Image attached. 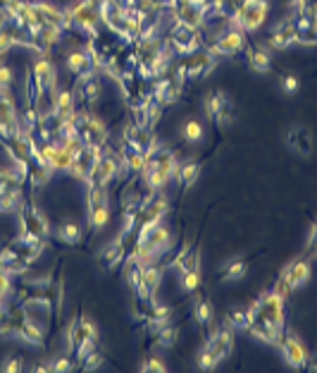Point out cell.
Here are the masks:
<instances>
[{
	"label": "cell",
	"mask_w": 317,
	"mask_h": 373,
	"mask_svg": "<svg viewBox=\"0 0 317 373\" xmlns=\"http://www.w3.org/2000/svg\"><path fill=\"white\" fill-rule=\"evenodd\" d=\"M277 347L281 349V357H284V362L291 366V369H303V366L308 364L310 352L306 347V342L296 333H281V340Z\"/></svg>",
	"instance_id": "obj_16"
},
{
	"label": "cell",
	"mask_w": 317,
	"mask_h": 373,
	"mask_svg": "<svg viewBox=\"0 0 317 373\" xmlns=\"http://www.w3.org/2000/svg\"><path fill=\"white\" fill-rule=\"evenodd\" d=\"M19 225H22L19 233L41 237V240H48V237H51V223H48L46 215L38 211L33 201H24V206L19 208Z\"/></svg>",
	"instance_id": "obj_13"
},
{
	"label": "cell",
	"mask_w": 317,
	"mask_h": 373,
	"mask_svg": "<svg viewBox=\"0 0 317 373\" xmlns=\"http://www.w3.org/2000/svg\"><path fill=\"white\" fill-rule=\"evenodd\" d=\"M103 93V81L98 79V72L91 74L88 79L79 81V96L86 101V103H98Z\"/></svg>",
	"instance_id": "obj_35"
},
{
	"label": "cell",
	"mask_w": 317,
	"mask_h": 373,
	"mask_svg": "<svg viewBox=\"0 0 317 373\" xmlns=\"http://www.w3.org/2000/svg\"><path fill=\"white\" fill-rule=\"evenodd\" d=\"M267 48L272 51H286L291 46H298V31L293 26V19L291 22H279L277 26L272 29V34L267 36Z\"/></svg>",
	"instance_id": "obj_23"
},
{
	"label": "cell",
	"mask_w": 317,
	"mask_h": 373,
	"mask_svg": "<svg viewBox=\"0 0 317 373\" xmlns=\"http://www.w3.org/2000/svg\"><path fill=\"white\" fill-rule=\"evenodd\" d=\"M203 106H205V115L212 120H217V115L224 111L227 106H229V98H227V93L224 91H210V93H205V101H203Z\"/></svg>",
	"instance_id": "obj_37"
},
{
	"label": "cell",
	"mask_w": 317,
	"mask_h": 373,
	"mask_svg": "<svg viewBox=\"0 0 317 373\" xmlns=\"http://www.w3.org/2000/svg\"><path fill=\"white\" fill-rule=\"evenodd\" d=\"M17 337L22 342H26V344H33V347H43V344H46V330H43V325H38L31 316H29V321L24 323V328L19 330Z\"/></svg>",
	"instance_id": "obj_34"
},
{
	"label": "cell",
	"mask_w": 317,
	"mask_h": 373,
	"mask_svg": "<svg viewBox=\"0 0 317 373\" xmlns=\"http://www.w3.org/2000/svg\"><path fill=\"white\" fill-rule=\"evenodd\" d=\"M232 347H234V328H229V325L224 323L222 328H217L215 333L208 337V342L203 344L201 354H198V369L201 371L217 369V366L232 354Z\"/></svg>",
	"instance_id": "obj_4"
},
{
	"label": "cell",
	"mask_w": 317,
	"mask_h": 373,
	"mask_svg": "<svg viewBox=\"0 0 317 373\" xmlns=\"http://www.w3.org/2000/svg\"><path fill=\"white\" fill-rule=\"evenodd\" d=\"M182 287H184V292H196V290L201 287V270L182 273Z\"/></svg>",
	"instance_id": "obj_47"
},
{
	"label": "cell",
	"mask_w": 317,
	"mask_h": 373,
	"mask_svg": "<svg viewBox=\"0 0 317 373\" xmlns=\"http://www.w3.org/2000/svg\"><path fill=\"white\" fill-rule=\"evenodd\" d=\"M53 371L55 373H67V371H72L74 369V362L70 357H58V359H53Z\"/></svg>",
	"instance_id": "obj_52"
},
{
	"label": "cell",
	"mask_w": 317,
	"mask_h": 373,
	"mask_svg": "<svg viewBox=\"0 0 317 373\" xmlns=\"http://www.w3.org/2000/svg\"><path fill=\"white\" fill-rule=\"evenodd\" d=\"M284 307H286V300L284 297H279L274 290L270 292H265L263 297H258L256 302H253V321H263L267 325H272V328L277 330H284Z\"/></svg>",
	"instance_id": "obj_8"
},
{
	"label": "cell",
	"mask_w": 317,
	"mask_h": 373,
	"mask_svg": "<svg viewBox=\"0 0 317 373\" xmlns=\"http://www.w3.org/2000/svg\"><path fill=\"white\" fill-rule=\"evenodd\" d=\"M65 65H67V70H70L74 77H77V81H84L88 79L91 74H95L98 70L93 67L91 63V56H88V51H70L67 53V58H65Z\"/></svg>",
	"instance_id": "obj_24"
},
{
	"label": "cell",
	"mask_w": 317,
	"mask_h": 373,
	"mask_svg": "<svg viewBox=\"0 0 317 373\" xmlns=\"http://www.w3.org/2000/svg\"><path fill=\"white\" fill-rule=\"evenodd\" d=\"M246 268H248V266H246L244 259H234L232 263H227L222 280H224V282H237V280H241V277L246 275Z\"/></svg>",
	"instance_id": "obj_45"
},
{
	"label": "cell",
	"mask_w": 317,
	"mask_h": 373,
	"mask_svg": "<svg viewBox=\"0 0 317 373\" xmlns=\"http://www.w3.org/2000/svg\"><path fill=\"white\" fill-rule=\"evenodd\" d=\"M62 31L60 26H48V24H43L41 29L33 34V41L38 44V48H41V53H51V48H55V46L60 44L62 41Z\"/></svg>",
	"instance_id": "obj_31"
},
{
	"label": "cell",
	"mask_w": 317,
	"mask_h": 373,
	"mask_svg": "<svg viewBox=\"0 0 317 373\" xmlns=\"http://www.w3.org/2000/svg\"><path fill=\"white\" fill-rule=\"evenodd\" d=\"M8 5H10V0H0V15H3V12L8 10Z\"/></svg>",
	"instance_id": "obj_56"
},
{
	"label": "cell",
	"mask_w": 317,
	"mask_h": 373,
	"mask_svg": "<svg viewBox=\"0 0 317 373\" xmlns=\"http://www.w3.org/2000/svg\"><path fill=\"white\" fill-rule=\"evenodd\" d=\"M201 170L203 165L198 160H186V163H179L177 173H175V180L182 185V189H191L196 185V180L201 178Z\"/></svg>",
	"instance_id": "obj_30"
},
{
	"label": "cell",
	"mask_w": 317,
	"mask_h": 373,
	"mask_svg": "<svg viewBox=\"0 0 317 373\" xmlns=\"http://www.w3.org/2000/svg\"><path fill=\"white\" fill-rule=\"evenodd\" d=\"M77 132H79V137L86 146H103V148L108 146L110 130L98 115L86 113V111H81V113L77 111Z\"/></svg>",
	"instance_id": "obj_9"
},
{
	"label": "cell",
	"mask_w": 317,
	"mask_h": 373,
	"mask_svg": "<svg viewBox=\"0 0 317 373\" xmlns=\"http://www.w3.org/2000/svg\"><path fill=\"white\" fill-rule=\"evenodd\" d=\"M298 89H301V81L296 74H284V77H281V91L284 93L293 96V93H298Z\"/></svg>",
	"instance_id": "obj_50"
},
{
	"label": "cell",
	"mask_w": 317,
	"mask_h": 373,
	"mask_svg": "<svg viewBox=\"0 0 317 373\" xmlns=\"http://www.w3.org/2000/svg\"><path fill=\"white\" fill-rule=\"evenodd\" d=\"M172 17H175L177 24H184L189 29H198L201 31L205 24H208V10L198 3H191V0H179V3L172 8Z\"/></svg>",
	"instance_id": "obj_15"
},
{
	"label": "cell",
	"mask_w": 317,
	"mask_h": 373,
	"mask_svg": "<svg viewBox=\"0 0 317 373\" xmlns=\"http://www.w3.org/2000/svg\"><path fill=\"white\" fill-rule=\"evenodd\" d=\"M81 371H95V369H100L103 366V354L98 349H93V352H88V354L81 359Z\"/></svg>",
	"instance_id": "obj_48"
},
{
	"label": "cell",
	"mask_w": 317,
	"mask_h": 373,
	"mask_svg": "<svg viewBox=\"0 0 317 373\" xmlns=\"http://www.w3.org/2000/svg\"><path fill=\"white\" fill-rule=\"evenodd\" d=\"M65 344L67 352L77 357V362H81L98 344V328H95V323L86 314L79 318L74 316L65 330Z\"/></svg>",
	"instance_id": "obj_3"
},
{
	"label": "cell",
	"mask_w": 317,
	"mask_h": 373,
	"mask_svg": "<svg viewBox=\"0 0 317 373\" xmlns=\"http://www.w3.org/2000/svg\"><path fill=\"white\" fill-rule=\"evenodd\" d=\"M203 134H205V130H203V125L198 120H186L184 122V127H182L184 141H189V144H198V141L203 139Z\"/></svg>",
	"instance_id": "obj_44"
},
{
	"label": "cell",
	"mask_w": 317,
	"mask_h": 373,
	"mask_svg": "<svg viewBox=\"0 0 317 373\" xmlns=\"http://www.w3.org/2000/svg\"><path fill=\"white\" fill-rule=\"evenodd\" d=\"M53 178V170L48 165H31V170H29V180L31 182V187L33 189H38V187H46L48 182H51Z\"/></svg>",
	"instance_id": "obj_43"
},
{
	"label": "cell",
	"mask_w": 317,
	"mask_h": 373,
	"mask_svg": "<svg viewBox=\"0 0 317 373\" xmlns=\"http://www.w3.org/2000/svg\"><path fill=\"white\" fill-rule=\"evenodd\" d=\"M306 369H308V371H313V373H317V354L308 357V364H306Z\"/></svg>",
	"instance_id": "obj_54"
},
{
	"label": "cell",
	"mask_w": 317,
	"mask_h": 373,
	"mask_svg": "<svg viewBox=\"0 0 317 373\" xmlns=\"http://www.w3.org/2000/svg\"><path fill=\"white\" fill-rule=\"evenodd\" d=\"M246 333H251V335L256 337V340H260V342L274 344V347H277L279 340H281V333H284V330L272 328V325H267V323H263V321H253L251 328H248Z\"/></svg>",
	"instance_id": "obj_33"
},
{
	"label": "cell",
	"mask_w": 317,
	"mask_h": 373,
	"mask_svg": "<svg viewBox=\"0 0 317 373\" xmlns=\"http://www.w3.org/2000/svg\"><path fill=\"white\" fill-rule=\"evenodd\" d=\"M212 304H210V300H205V297H198L196 300V304H194V318H196V323L198 325H210V321H212Z\"/></svg>",
	"instance_id": "obj_42"
},
{
	"label": "cell",
	"mask_w": 317,
	"mask_h": 373,
	"mask_svg": "<svg viewBox=\"0 0 317 373\" xmlns=\"http://www.w3.org/2000/svg\"><path fill=\"white\" fill-rule=\"evenodd\" d=\"M51 115L58 120V125L77 120V103H74V91L72 89L55 91V96L51 98Z\"/></svg>",
	"instance_id": "obj_21"
},
{
	"label": "cell",
	"mask_w": 317,
	"mask_h": 373,
	"mask_svg": "<svg viewBox=\"0 0 317 373\" xmlns=\"http://www.w3.org/2000/svg\"><path fill=\"white\" fill-rule=\"evenodd\" d=\"M26 321H29V311L19 302L12 309H3V314H0V337H17Z\"/></svg>",
	"instance_id": "obj_19"
},
{
	"label": "cell",
	"mask_w": 317,
	"mask_h": 373,
	"mask_svg": "<svg viewBox=\"0 0 317 373\" xmlns=\"http://www.w3.org/2000/svg\"><path fill=\"white\" fill-rule=\"evenodd\" d=\"M160 282H162V266H157V263H146L141 270V282H139V287H136V297L148 304L150 300H155V292H157V287H160Z\"/></svg>",
	"instance_id": "obj_20"
},
{
	"label": "cell",
	"mask_w": 317,
	"mask_h": 373,
	"mask_svg": "<svg viewBox=\"0 0 317 373\" xmlns=\"http://www.w3.org/2000/svg\"><path fill=\"white\" fill-rule=\"evenodd\" d=\"M182 91H184V86L177 84V81L172 79V77H160V79H155L153 86H150L153 101H155V103H160L162 108L179 103V98H182Z\"/></svg>",
	"instance_id": "obj_22"
},
{
	"label": "cell",
	"mask_w": 317,
	"mask_h": 373,
	"mask_svg": "<svg viewBox=\"0 0 317 373\" xmlns=\"http://www.w3.org/2000/svg\"><path fill=\"white\" fill-rule=\"evenodd\" d=\"M286 141L289 146H291V151H296L298 155H310L315 148V141H313V132L308 130V127H293V130H289L286 134Z\"/></svg>",
	"instance_id": "obj_28"
},
{
	"label": "cell",
	"mask_w": 317,
	"mask_h": 373,
	"mask_svg": "<svg viewBox=\"0 0 317 373\" xmlns=\"http://www.w3.org/2000/svg\"><path fill=\"white\" fill-rule=\"evenodd\" d=\"M267 15H270V0H248L234 10L229 24L239 26L246 34H256L267 22Z\"/></svg>",
	"instance_id": "obj_7"
},
{
	"label": "cell",
	"mask_w": 317,
	"mask_h": 373,
	"mask_svg": "<svg viewBox=\"0 0 317 373\" xmlns=\"http://www.w3.org/2000/svg\"><path fill=\"white\" fill-rule=\"evenodd\" d=\"M86 223L91 233H100L110 223V192L108 187L86 185Z\"/></svg>",
	"instance_id": "obj_6"
},
{
	"label": "cell",
	"mask_w": 317,
	"mask_h": 373,
	"mask_svg": "<svg viewBox=\"0 0 317 373\" xmlns=\"http://www.w3.org/2000/svg\"><path fill=\"white\" fill-rule=\"evenodd\" d=\"M170 247H172V230L165 225V220H162L148 230H139L134 237V244L129 247L127 256L146 266V263L160 261L162 254L170 252Z\"/></svg>",
	"instance_id": "obj_1"
},
{
	"label": "cell",
	"mask_w": 317,
	"mask_h": 373,
	"mask_svg": "<svg viewBox=\"0 0 317 373\" xmlns=\"http://www.w3.org/2000/svg\"><path fill=\"white\" fill-rule=\"evenodd\" d=\"M0 371H5V373H19V371H22V359H19V357L5 359V362L0 364Z\"/></svg>",
	"instance_id": "obj_53"
},
{
	"label": "cell",
	"mask_w": 317,
	"mask_h": 373,
	"mask_svg": "<svg viewBox=\"0 0 317 373\" xmlns=\"http://www.w3.org/2000/svg\"><path fill=\"white\" fill-rule=\"evenodd\" d=\"M122 144L129 146V148H136V151H141L143 155H153L157 148H160V144H157L155 134L153 130H148V127H141L136 125V122H127L124 125V132H122Z\"/></svg>",
	"instance_id": "obj_12"
},
{
	"label": "cell",
	"mask_w": 317,
	"mask_h": 373,
	"mask_svg": "<svg viewBox=\"0 0 317 373\" xmlns=\"http://www.w3.org/2000/svg\"><path fill=\"white\" fill-rule=\"evenodd\" d=\"M246 46H248L246 31H241L239 26L232 24V26H227L210 46H205V48H208L215 58H234V56H239V53H244Z\"/></svg>",
	"instance_id": "obj_11"
},
{
	"label": "cell",
	"mask_w": 317,
	"mask_h": 373,
	"mask_svg": "<svg viewBox=\"0 0 317 373\" xmlns=\"http://www.w3.org/2000/svg\"><path fill=\"white\" fill-rule=\"evenodd\" d=\"M26 178L19 175L15 165L12 168H0V192H22V185Z\"/></svg>",
	"instance_id": "obj_36"
},
{
	"label": "cell",
	"mask_w": 317,
	"mask_h": 373,
	"mask_svg": "<svg viewBox=\"0 0 317 373\" xmlns=\"http://www.w3.org/2000/svg\"><path fill=\"white\" fill-rule=\"evenodd\" d=\"M315 240H317V223H315L313 228H310V235H308V242H306V247H308L310 242H315Z\"/></svg>",
	"instance_id": "obj_55"
},
{
	"label": "cell",
	"mask_w": 317,
	"mask_h": 373,
	"mask_svg": "<svg viewBox=\"0 0 317 373\" xmlns=\"http://www.w3.org/2000/svg\"><path fill=\"white\" fill-rule=\"evenodd\" d=\"M5 56H0V89H12V81H15V74L8 65L3 63Z\"/></svg>",
	"instance_id": "obj_51"
},
{
	"label": "cell",
	"mask_w": 317,
	"mask_h": 373,
	"mask_svg": "<svg viewBox=\"0 0 317 373\" xmlns=\"http://www.w3.org/2000/svg\"><path fill=\"white\" fill-rule=\"evenodd\" d=\"M244 53H246L248 70H253L256 74H267L272 70V58L265 46H246Z\"/></svg>",
	"instance_id": "obj_27"
},
{
	"label": "cell",
	"mask_w": 317,
	"mask_h": 373,
	"mask_svg": "<svg viewBox=\"0 0 317 373\" xmlns=\"http://www.w3.org/2000/svg\"><path fill=\"white\" fill-rule=\"evenodd\" d=\"M15 292V285H12V275L5 268H0V304L8 302V297Z\"/></svg>",
	"instance_id": "obj_46"
},
{
	"label": "cell",
	"mask_w": 317,
	"mask_h": 373,
	"mask_svg": "<svg viewBox=\"0 0 317 373\" xmlns=\"http://www.w3.org/2000/svg\"><path fill=\"white\" fill-rule=\"evenodd\" d=\"M224 323L229 325L234 330H248L253 323V311L251 309H237V311H229L224 318Z\"/></svg>",
	"instance_id": "obj_39"
},
{
	"label": "cell",
	"mask_w": 317,
	"mask_h": 373,
	"mask_svg": "<svg viewBox=\"0 0 317 373\" xmlns=\"http://www.w3.org/2000/svg\"><path fill=\"white\" fill-rule=\"evenodd\" d=\"M150 309H148V314H146V325L150 330H157V328H162V325H167L172 321V311L170 307H165V304H157L155 300H150Z\"/></svg>",
	"instance_id": "obj_32"
},
{
	"label": "cell",
	"mask_w": 317,
	"mask_h": 373,
	"mask_svg": "<svg viewBox=\"0 0 317 373\" xmlns=\"http://www.w3.org/2000/svg\"><path fill=\"white\" fill-rule=\"evenodd\" d=\"M129 240H132V235L120 233L113 242L108 244V247H103V249H100V254H98L100 266L105 268V270H115V268H120L122 263H124V259H127Z\"/></svg>",
	"instance_id": "obj_17"
},
{
	"label": "cell",
	"mask_w": 317,
	"mask_h": 373,
	"mask_svg": "<svg viewBox=\"0 0 317 373\" xmlns=\"http://www.w3.org/2000/svg\"><path fill=\"white\" fill-rule=\"evenodd\" d=\"M179 168V158L172 148L160 146L153 155H148L146 168L141 170V180L150 194L162 192L165 187L175 180V173Z\"/></svg>",
	"instance_id": "obj_2"
},
{
	"label": "cell",
	"mask_w": 317,
	"mask_h": 373,
	"mask_svg": "<svg viewBox=\"0 0 317 373\" xmlns=\"http://www.w3.org/2000/svg\"><path fill=\"white\" fill-rule=\"evenodd\" d=\"M172 268H177L179 273H191V270H201V252L198 249H191V242H186L182 249H179L177 259L170 263Z\"/></svg>",
	"instance_id": "obj_29"
},
{
	"label": "cell",
	"mask_w": 317,
	"mask_h": 373,
	"mask_svg": "<svg viewBox=\"0 0 317 373\" xmlns=\"http://www.w3.org/2000/svg\"><path fill=\"white\" fill-rule=\"evenodd\" d=\"M81 235H84V230H81L77 220H65V223H60L58 230H55V237H58V242H62V244H79Z\"/></svg>",
	"instance_id": "obj_38"
},
{
	"label": "cell",
	"mask_w": 317,
	"mask_h": 373,
	"mask_svg": "<svg viewBox=\"0 0 317 373\" xmlns=\"http://www.w3.org/2000/svg\"><path fill=\"white\" fill-rule=\"evenodd\" d=\"M177 337H179V328H175V325H170V323L155 330V344L157 347H165V349L175 347Z\"/></svg>",
	"instance_id": "obj_41"
},
{
	"label": "cell",
	"mask_w": 317,
	"mask_h": 373,
	"mask_svg": "<svg viewBox=\"0 0 317 373\" xmlns=\"http://www.w3.org/2000/svg\"><path fill=\"white\" fill-rule=\"evenodd\" d=\"M239 3H248V0H239Z\"/></svg>",
	"instance_id": "obj_57"
},
{
	"label": "cell",
	"mask_w": 317,
	"mask_h": 373,
	"mask_svg": "<svg viewBox=\"0 0 317 373\" xmlns=\"http://www.w3.org/2000/svg\"><path fill=\"white\" fill-rule=\"evenodd\" d=\"M33 8H36L41 22L48 26H60L62 31H70V24H67L65 10H60L58 5L48 3V0H33Z\"/></svg>",
	"instance_id": "obj_25"
},
{
	"label": "cell",
	"mask_w": 317,
	"mask_h": 373,
	"mask_svg": "<svg viewBox=\"0 0 317 373\" xmlns=\"http://www.w3.org/2000/svg\"><path fill=\"white\" fill-rule=\"evenodd\" d=\"M65 17L70 29H79L81 34H86L88 39H98V24L100 22V10L91 5L88 0H77L70 8H65Z\"/></svg>",
	"instance_id": "obj_5"
},
{
	"label": "cell",
	"mask_w": 317,
	"mask_h": 373,
	"mask_svg": "<svg viewBox=\"0 0 317 373\" xmlns=\"http://www.w3.org/2000/svg\"><path fill=\"white\" fill-rule=\"evenodd\" d=\"M217 65V58L212 56V53L205 48L191 53V56H186L184 60V67H186V77H189V81H198V79H205L208 74L215 70Z\"/></svg>",
	"instance_id": "obj_18"
},
{
	"label": "cell",
	"mask_w": 317,
	"mask_h": 373,
	"mask_svg": "<svg viewBox=\"0 0 317 373\" xmlns=\"http://www.w3.org/2000/svg\"><path fill=\"white\" fill-rule=\"evenodd\" d=\"M281 277H284V282L289 285V290H298L303 287L308 280H310V261L308 259H296L291 261L289 266L281 270Z\"/></svg>",
	"instance_id": "obj_26"
},
{
	"label": "cell",
	"mask_w": 317,
	"mask_h": 373,
	"mask_svg": "<svg viewBox=\"0 0 317 373\" xmlns=\"http://www.w3.org/2000/svg\"><path fill=\"white\" fill-rule=\"evenodd\" d=\"M167 41L172 46V51H175V56H182V58L191 56V53H196V51H201L205 46L201 31L189 29V26L177 24V22L172 24V29L167 31Z\"/></svg>",
	"instance_id": "obj_10"
},
{
	"label": "cell",
	"mask_w": 317,
	"mask_h": 373,
	"mask_svg": "<svg viewBox=\"0 0 317 373\" xmlns=\"http://www.w3.org/2000/svg\"><path fill=\"white\" fill-rule=\"evenodd\" d=\"M124 163H122V155L115 153V151H105L103 158L95 163L93 173H91V180L86 185H100V187H110V182H115L120 178Z\"/></svg>",
	"instance_id": "obj_14"
},
{
	"label": "cell",
	"mask_w": 317,
	"mask_h": 373,
	"mask_svg": "<svg viewBox=\"0 0 317 373\" xmlns=\"http://www.w3.org/2000/svg\"><path fill=\"white\" fill-rule=\"evenodd\" d=\"M24 206L22 192H0V213H19Z\"/></svg>",
	"instance_id": "obj_40"
},
{
	"label": "cell",
	"mask_w": 317,
	"mask_h": 373,
	"mask_svg": "<svg viewBox=\"0 0 317 373\" xmlns=\"http://www.w3.org/2000/svg\"><path fill=\"white\" fill-rule=\"evenodd\" d=\"M143 373H148V371H153V373H165L167 371V364L162 362V359H157V357H148L146 362L141 364V369Z\"/></svg>",
	"instance_id": "obj_49"
}]
</instances>
